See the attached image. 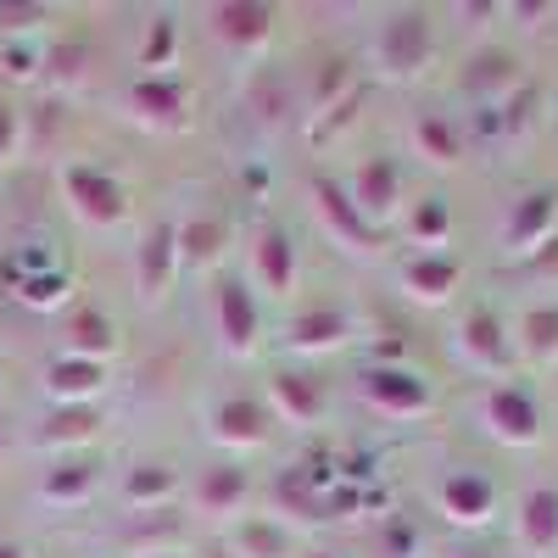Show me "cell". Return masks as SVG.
Returning a JSON list of instances; mask_svg holds the SVG:
<instances>
[{"mask_svg":"<svg viewBox=\"0 0 558 558\" xmlns=\"http://www.w3.org/2000/svg\"><path fill=\"white\" fill-rule=\"evenodd\" d=\"M62 196H68V207H73L89 229H112V223L129 213L123 184H118L107 168H96V162H68V168H62Z\"/></svg>","mask_w":558,"mask_h":558,"instance_id":"6da1fadb","label":"cell"},{"mask_svg":"<svg viewBox=\"0 0 558 558\" xmlns=\"http://www.w3.org/2000/svg\"><path fill=\"white\" fill-rule=\"evenodd\" d=\"M481 425L502 441V447H531L542 436V413H536V397L514 380H492L481 391Z\"/></svg>","mask_w":558,"mask_h":558,"instance_id":"7a4b0ae2","label":"cell"},{"mask_svg":"<svg viewBox=\"0 0 558 558\" xmlns=\"http://www.w3.org/2000/svg\"><path fill=\"white\" fill-rule=\"evenodd\" d=\"M436 51V39H430V17L425 12H391L380 39H375V62L386 78H413V73H425Z\"/></svg>","mask_w":558,"mask_h":558,"instance_id":"3957f363","label":"cell"},{"mask_svg":"<svg viewBox=\"0 0 558 558\" xmlns=\"http://www.w3.org/2000/svg\"><path fill=\"white\" fill-rule=\"evenodd\" d=\"M213 324H218V341L229 357H252L257 352V336H263V313H257V296L246 279H218L213 291Z\"/></svg>","mask_w":558,"mask_h":558,"instance_id":"277c9868","label":"cell"},{"mask_svg":"<svg viewBox=\"0 0 558 558\" xmlns=\"http://www.w3.org/2000/svg\"><path fill=\"white\" fill-rule=\"evenodd\" d=\"M363 402L386 418H418V413H430V386L402 363H375V368H363Z\"/></svg>","mask_w":558,"mask_h":558,"instance_id":"5b68a950","label":"cell"},{"mask_svg":"<svg viewBox=\"0 0 558 558\" xmlns=\"http://www.w3.org/2000/svg\"><path fill=\"white\" fill-rule=\"evenodd\" d=\"M458 357L475 368V375H508L514 368V341H508L502 318L492 307H475L458 324Z\"/></svg>","mask_w":558,"mask_h":558,"instance_id":"8992f818","label":"cell"},{"mask_svg":"<svg viewBox=\"0 0 558 558\" xmlns=\"http://www.w3.org/2000/svg\"><path fill=\"white\" fill-rule=\"evenodd\" d=\"M436 508L452 525L475 531V525H486L497 514V486H492L486 470H447L441 486H436Z\"/></svg>","mask_w":558,"mask_h":558,"instance_id":"52a82bcc","label":"cell"},{"mask_svg":"<svg viewBox=\"0 0 558 558\" xmlns=\"http://www.w3.org/2000/svg\"><path fill=\"white\" fill-rule=\"evenodd\" d=\"M179 274V223H151L134 246V291L157 302Z\"/></svg>","mask_w":558,"mask_h":558,"instance_id":"ba28073f","label":"cell"},{"mask_svg":"<svg viewBox=\"0 0 558 558\" xmlns=\"http://www.w3.org/2000/svg\"><path fill=\"white\" fill-rule=\"evenodd\" d=\"M553 223H558V191H525L502 218V246L531 257L536 246H553Z\"/></svg>","mask_w":558,"mask_h":558,"instance_id":"9c48e42d","label":"cell"},{"mask_svg":"<svg viewBox=\"0 0 558 558\" xmlns=\"http://www.w3.org/2000/svg\"><path fill=\"white\" fill-rule=\"evenodd\" d=\"M207 28L213 39H223L229 51H263L268 34H274V12L257 7V0H218V7H207Z\"/></svg>","mask_w":558,"mask_h":558,"instance_id":"30bf717a","label":"cell"},{"mask_svg":"<svg viewBox=\"0 0 558 558\" xmlns=\"http://www.w3.org/2000/svg\"><path fill=\"white\" fill-rule=\"evenodd\" d=\"M313 213L324 218V229L341 241V246H357V252H375V241H380V229L368 223L357 207H352V196L341 191L336 179H313Z\"/></svg>","mask_w":558,"mask_h":558,"instance_id":"8fae6325","label":"cell"},{"mask_svg":"<svg viewBox=\"0 0 558 558\" xmlns=\"http://www.w3.org/2000/svg\"><path fill=\"white\" fill-rule=\"evenodd\" d=\"M207 436L229 452H246V447H263L268 441V408L252 402V397H223L213 402L207 413Z\"/></svg>","mask_w":558,"mask_h":558,"instance_id":"7c38bea8","label":"cell"},{"mask_svg":"<svg viewBox=\"0 0 558 558\" xmlns=\"http://www.w3.org/2000/svg\"><path fill=\"white\" fill-rule=\"evenodd\" d=\"M123 107H129L134 123H146V129H179V123H184V84H179L173 73H162V78L140 73V78L129 84Z\"/></svg>","mask_w":558,"mask_h":558,"instance_id":"4fadbf2b","label":"cell"},{"mask_svg":"<svg viewBox=\"0 0 558 558\" xmlns=\"http://www.w3.org/2000/svg\"><path fill=\"white\" fill-rule=\"evenodd\" d=\"M347 196H352V207H357L368 223L380 229V223L397 213V202H402V173H397V162H391V157H368V162L352 173Z\"/></svg>","mask_w":558,"mask_h":558,"instance_id":"5bb4252c","label":"cell"},{"mask_svg":"<svg viewBox=\"0 0 558 558\" xmlns=\"http://www.w3.org/2000/svg\"><path fill=\"white\" fill-rule=\"evenodd\" d=\"M252 279L268 296H286L296 286V241L279 223L257 229V241H252Z\"/></svg>","mask_w":558,"mask_h":558,"instance_id":"9a60e30c","label":"cell"},{"mask_svg":"<svg viewBox=\"0 0 558 558\" xmlns=\"http://www.w3.org/2000/svg\"><path fill=\"white\" fill-rule=\"evenodd\" d=\"M107 386V363H84V357H57L45 368V391H51L57 408H89V397H101Z\"/></svg>","mask_w":558,"mask_h":558,"instance_id":"2e32d148","label":"cell"},{"mask_svg":"<svg viewBox=\"0 0 558 558\" xmlns=\"http://www.w3.org/2000/svg\"><path fill=\"white\" fill-rule=\"evenodd\" d=\"M347 336H352V318H347L341 307H302V313L286 324V341H291V352H307V357H318V352H336Z\"/></svg>","mask_w":558,"mask_h":558,"instance_id":"e0dca14e","label":"cell"},{"mask_svg":"<svg viewBox=\"0 0 558 558\" xmlns=\"http://www.w3.org/2000/svg\"><path fill=\"white\" fill-rule=\"evenodd\" d=\"M268 413H279L286 425H318L324 413V391L313 375H296V368H279L268 380Z\"/></svg>","mask_w":558,"mask_h":558,"instance_id":"ac0fdd59","label":"cell"},{"mask_svg":"<svg viewBox=\"0 0 558 558\" xmlns=\"http://www.w3.org/2000/svg\"><path fill=\"white\" fill-rule=\"evenodd\" d=\"M520 547L531 558L558 553V492L553 486H531L520 497Z\"/></svg>","mask_w":558,"mask_h":558,"instance_id":"d6986e66","label":"cell"},{"mask_svg":"<svg viewBox=\"0 0 558 558\" xmlns=\"http://www.w3.org/2000/svg\"><path fill=\"white\" fill-rule=\"evenodd\" d=\"M402 291L413 302H447L458 291V263L447 252H413L402 263Z\"/></svg>","mask_w":558,"mask_h":558,"instance_id":"ffe728a7","label":"cell"},{"mask_svg":"<svg viewBox=\"0 0 558 558\" xmlns=\"http://www.w3.org/2000/svg\"><path fill=\"white\" fill-rule=\"evenodd\" d=\"M112 352H118V324L101 307H73V318H68V357L107 363Z\"/></svg>","mask_w":558,"mask_h":558,"instance_id":"44dd1931","label":"cell"},{"mask_svg":"<svg viewBox=\"0 0 558 558\" xmlns=\"http://www.w3.org/2000/svg\"><path fill=\"white\" fill-rule=\"evenodd\" d=\"M413 151L425 157V162H436V168H458L463 162V134H458L452 118L425 112V118L413 123Z\"/></svg>","mask_w":558,"mask_h":558,"instance_id":"7402d4cb","label":"cell"},{"mask_svg":"<svg viewBox=\"0 0 558 558\" xmlns=\"http://www.w3.org/2000/svg\"><path fill=\"white\" fill-rule=\"evenodd\" d=\"M173 492H179V475L168 463H134L129 481H123V497H129L134 514H157V508H168Z\"/></svg>","mask_w":558,"mask_h":558,"instance_id":"603a6c76","label":"cell"},{"mask_svg":"<svg viewBox=\"0 0 558 558\" xmlns=\"http://www.w3.org/2000/svg\"><path fill=\"white\" fill-rule=\"evenodd\" d=\"M246 497H252V481H246V470H235V463H218V470H207L202 486H196L202 514H241Z\"/></svg>","mask_w":558,"mask_h":558,"instance_id":"cb8c5ba5","label":"cell"},{"mask_svg":"<svg viewBox=\"0 0 558 558\" xmlns=\"http://www.w3.org/2000/svg\"><path fill=\"white\" fill-rule=\"evenodd\" d=\"M96 430H101V413L96 408H51V418H45V430H39V447L73 452L84 441H96Z\"/></svg>","mask_w":558,"mask_h":558,"instance_id":"d4e9b609","label":"cell"},{"mask_svg":"<svg viewBox=\"0 0 558 558\" xmlns=\"http://www.w3.org/2000/svg\"><path fill=\"white\" fill-rule=\"evenodd\" d=\"M89 492H96V470H89L84 458H62L57 470H45V481H39V497L57 502V508H78V502H89Z\"/></svg>","mask_w":558,"mask_h":558,"instance_id":"484cf974","label":"cell"},{"mask_svg":"<svg viewBox=\"0 0 558 558\" xmlns=\"http://www.w3.org/2000/svg\"><path fill=\"white\" fill-rule=\"evenodd\" d=\"M408 235H413L418 252H441L447 235H452V207H447L441 196L413 202V213H408Z\"/></svg>","mask_w":558,"mask_h":558,"instance_id":"4316f807","label":"cell"},{"mask_svg":"<svg viewBox=\"0 0 558 558\" xmlns=\"http://www.w3.org/2000/svg\"><path fill=\"white\" fill-rule=\"evenodd\" d=\"M223 246V223L218 218H184L179 223V268H207Z\"/></svg>","mask_w":558,"mask_h":558,"instance_id":"83f0119b","label":"cell"},{"mask_svg":"<svg viewBox=\"0 0 558 558\" xmlns=\"http://www.w3.org/2000/svg\"><path fill=\"white\" fill-rule=\"evenodd\" d=\"M470 89H475L481 101H492V96H514V89H520V68H514V57L481 51V57L470 62Z\"/></svg>","mask_w":558,"mask_h":558,"instance_id":"f1b7e54d","label":"cell"},{"mask_svg":"<svg viewBox=\"0 0 558 558\" xmlns=\"http://www.w3.org/2000/svg\"><path fill=\"white\" fill-rule=\"evenodd\" d=\"M229 553L235 558H291V536L274 520H246L235 536H229Z\"/></svg>","mask_w":558,"mask_h":558,"instance_id":"f546056e","label":"cell"},{"mask_svg":"<svg viewBox=\"0 0 558 558\" xmlns=\"http://www.w3.org/2000/svg\"><path fill=\"white\" fill-rule=\"evenodd\" d=\"M173 62H179V23L173 17H151L146 39H140V68H146L151 78H162Z\"/></svg>","mask_w":558,"mask_h":558,"instance_id":"4dcf8cb0","label":"cell"},{"mask_svg":"<svg viewBox=\"0 0 558 558\" xmlns=\"http://www.w3.org/2000/svg\"><path fill=\"white\" fill-rule=\"evenodd\" d=\"M17 302L23 307H39V313H51V307H62L68 302V291H73V279L62 274V268H45V274H28V279H17Z\"/></svg>","mask_w":558,"mask_h":558,"instance_id":"1f68e13d","label":"cell"},{"mask_svg":"<svg viewBox=\"0 0 558 558\" xmlns=\"http://www.w3.org/2000/svg\"><path fill=\"white\" fill-rule=\"evenodd\" d=\"M520 347L531 357H558V307H531L520 318Z\"/></svg>","mask_w":558,"mask_h":558,"instance_id":"d6a6232c","label":"cell"},{"mask_svg":"<svg viewBox=\"0 0 558 558\" xmlns=\"http://www.w3.org/2000/svg\"><path fill=\"white\" fill-rule=\"evenodd\" d=\"M173 542H179V514H173V508L140 514V525H134V547H140V558H146V553H173Z\"/></svg>","mask_w":558,"mask_h":558,"instance_id":"836d02e7","label":"cell"},{"mask_svg":"<svg viewBox=\"0 0 558 558\" xmlns=\"http://www.w3.org/2000/svg\"><path fill=\"white\" fill-rule=\"evenodd\" d=\"M347 96H357V89H352V62H347V57L324 62V73H318V89H313V107H318V112H330V107H341Z\"/></svg>","mask_w":558,"mask_h":558,"instance_id":"e575fe53","label":"cell"},{"mask_svg":"<svg viewBox=\"0 0 558 558\" xmlns=\"http://www.w3.org/2000/svg\"><path fill=\"white\" fill-rule=\"evenodd\" d=\"M39 68H45V57L34 51V45H23V39H12L7 51H0V73L7 78H34Z\"/></svg>","mask_w":558,"mask_h":558,"instance_id":"d590c367","label":"cell"},{"mask_svg":"<svg viewBox=\"0 0 558 558\" xmlns=\"http://www.w3.org/2000/svg\"><path fill=\"white\" fill-rule=\"evenodd\" d=\"M39 23H45V7H7V0H0V34L23 39V34H34Z\"/></svg>","mask_w":558,"mask_h":558,"instance_id":"8d00e7d4","label":"cell"},{"mask_svg":"<svg viewBox=\"0 0 558 558\" xmlns=\"http://www.w3.org/2000/svg\"><path fill=\"white\" fill-rule=\"evenodd\" d=\"M17 146H23V112L0 101V162L17 157Z\"/></svg>","mask_w":558,"mask_h":558,"instance_id":"74e56055","label":"cell"},{"mask_svg":"<svg viewBox=\"0 0 558 558\" xmlns=\"http://www.w3.org/2000/svg\"><path fill=\"white\" fill-rule=\"evenodd\" d=\"M413 553H418V531L402 525V520H391L386 525V558H413Z\"/></svg>","mask_w":558,"mask_h":558,"instance_id":"f35d334b","label":"cell"},{"mask_svg":"<svg viewBox=\"0 0 558 558\" xmlns=\"http://www.w3.org/2000/svg\"><path fill=\"white\" fill-rule=\"evenodd\" d=\"M45 62L57 68V78H78V62H84V51H78V45H62V51H51Z\"/></svg>","mask_w":558,"mask_h":558,"instance_id":"ab89813d","label":"cell"},{"mask_svg":"<svg viewBox=\"0 0 558 558\" xmlns=\"http://www.w3.org/2000/svg\"><path fill=\"white\" fill-rule=\"evenodd\" d=\"M508 12H514V17L525 23V28H542V17H553L558 7H547V0H542V7H508Z\"/></svg>","mask_w":558,"mask_h":558,"instance_id":"60d3db41","label":"cell"},{"mask_svg":"<svg viewBox=\"0 0 558 558\" xmlns=\"http://www.w3.org/2000/svg\"><path fill=\"white\" fill-rule=\"evenodd\" d=\"M0 558H28V547L12 542V536H0Z\"/></svg>","mask_w":558,"mask_h":558,"instance_id":"b9f144b4","label":"cell"},{"mask_svg":"<svg viewBox=\"0 0 558 558\" xmlns=\"http://www.w3.org/2000/svg\"><path fill=\"white\" fill-rule=\"evenodd\" d=\"M207 558H235V553H229V547H213V553H207Z\"/></svg>","mask_w":558,"mask_h":558,"instance_id":"7bdbcfd3","label":"cell"},{"mask_svg":"<svg viewBox=\"0 0 558 558\" xmlns=\"http://www.w3.org/2000/svg\"><path fill=\"white\" fill-rule=\"evenodd\" d=\"M447 558H492V553H447Z\"/></svg>","mask_w":558,"mask_h":558,"instance_id":"ee69618b","label":"cell"},{"mask_svg":"<svg viewBox=\"0 0 558 558\" xmlns=\"http://www.w3.org/2000/svg\"><path fill=\"white\" fill-rule=\"evenodd\" d=\"M0 463H7V430H0Z\"/></svg>","mask_w":558,"mask_h":558,"instance_id":"f6af8a7d","label":"cell"},{"mask_svg":"<svg viewBox=\"0 0 558 558\" xmlns=\"http://www.w3.org/2000/svg\"><path fill=\"white\" fill-rule=\"evenodd\" d=\"M146 558H179V553H146Z\"/></svg>","mask_w":558,"mask_h":558,"instance_id":"bcb514c9","label":"cell"},{"mask_svg":"<svg viewBox=\"0 0 558 558\" xmlns=\"http://www.w3.org/2000/svg\"><path fill=\"white\" fill-rule=\"evenodd\" d=\"M307 558H330V553H307Z\"/></svg>","mask_w":558,"mask_h":558,"instance_id":"7dc6e473","label":"cell"}]
</instances>
